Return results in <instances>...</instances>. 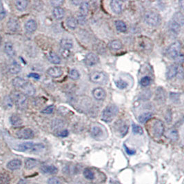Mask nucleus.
Wrapping results in <instances>:
<instances>
[{
  "mask_svg": "<svg viewBox=\"0 0 184 184\" xmlns=\"http://www.w3.org/2000/svg\"><path fill=\"white\" fill-rule=\"evenodd\" d=\"M179 70V68L177 65L173 64L170 65L167 68V72H166V77L167 79H173L174 77L177 75Z\"/></svg>",
  "mask_w": 184,
  "mask_h": 184,
  "instance_id": "obj_14",
  "label": "nucleus"
},
{
  "mask_svg": "<svg viewBox=\"0 0 184 184\" xmlns=\"http://www.w3.org/2000/svg\"><path fill=\"white\" fill-rule=\"evenodd\" d=\"M124 148H125V150H126V153L127 154H128V155H134L135 154V152H136V151L134 150H132V149H130V148H128V147H127V146H126V145H124Z\"/></svg>",
  "mask_w": 184,
  "mask_h": 184,
  "instance_id": "obj_50",
  "label": "nucleus"
},
{
  "mask_svg": "<svg viewBox=\"0 0 184 184\" xmlns=\"http://www.w3.org/2000/svg\"><path fill=\"white\" fill-rule=\"evenodd\" d=\"M167 136L168 137L170 140H171L173 141H176L178 140L179 139V134L178 132L175 129H170L167 132Z\"/></svg>",
  "mask_w": 184,
  "mask_h": 184,
  "instance_id": "obj_29",
  "label": "nucleus"
},
{
  "mask_svg": "<svg viewBox=\"0 0 184 184\" xmlns=\"http://www.w3.org/2000/svg\"><path fill=\"white\" fill-rule=\"evenodd\" d=\"M83 174L84 177L87 179H89V180H92V179L95 178V174L89 168H85L83 172Z\"/></svg>",
  "mask_w": 184,
  "mask_h": 184,
  "instance_id": "obj_40",
  "label": "nucleus"
},
{
  "mask_svg": "<svg viewBox=\"0 0 184 184\" xmlns=\"http://www.w3.org/2000/svg\"><path fill=\"white\" fill-rule=\"evenodd\" d=\"M22 70V66L17 61H13L9 66V71L12 74H17L20 72Z\"/></svg>",
  "mask_w": 184,
  "mask_h": 184,
  "instance_id": "obj_27",
  "label": "nucleus"
},
{
  "mask_svg": "<svg viewBox=\"0 0 184 184\" xmlns=\"http://www.w3.org/2000/svg\"><path fill=\"white\" fill-rule=\"evenodd\" d=\"M69 77L72 80H77L79 79L80 74L76 69H71L69 72Z\"/></svg>",
  "mask_w": 184,
  "mask_h": 184,
  "instance_id": "obj_43",
  "label": "nucleus"
},
{
  "mask_svg": "<svg viewBox=\"0 0 184 184\" xmlns=\"http://www.w3.org/2000/svg\"><path fill=\"white\" fill-rule=\"evenodd\" d=\"M10 122L13 126H20L22 124V119L17 114H13L10 117Z\"/></svg>",
  "mask_w": 184,
  "mask_h": 184,
  "instance_id": "obj_25",
  "label": "nucleus"
},
{
  "mask_svg": "<svg viewBox=\"0 0 184 184\" xmlns=\"http://www.w3.org/2000/svg\"><path fill=\"white\" fill-rule=\"evenodd\" d=\"M145 22L151 27H157L161 23V17L159 14L153 11L146 12L144 15Z\"/></svg>",
  "mask_w": 184,
  "mask_h": 184,
  "instance_id": "obj_4",
  "label": "nucleus"
},
{
  "mask_svg": "<svg viewBox=\"0 0 184 184\" xmlns=\"http://www.w3.org/2000/svg\"><path fill=\"white\" fill-rule=\"evenodd\" d=\"M54 109H55V106L54 105H51L46 107V108L42 110L41 112L44 113V114H51L54 111Z\"/></svg>",
  "mask_w": 184,
  "mask_h": 184,
  "instance_id": "obj_46",
  "label": "nucleus"
},
{
  "mask_svg": "<svg viewBox=\"0 0 184 184\" xmlns=\"http://www.w3.org/2000/svg\"><path fill=\"white\" fill-rule=\"evenodd\" d=\"M115 26L119 32H126L127 31V26L123 21L117 20L115 22Z\"/></svg>",
  "mask_w": 184,
  "mask_h": 184,
  "instance_id": "obj_36",
  "label": "nucleus"
},
{
  "mask_svg": "<svg viewBox=\"0 0 184 184\" xmlns=\"http://www.w3.org/2000/svg\"><path fill=\"white\" fill-rule=\"evenodd\" d=\"M99 57L98 56L95 55V53H90L87 54L85 57L84 62L85 64L88 66H93L96 65L99 62Z\"/></svg>",
  "mask_w": 184,
  "mask_h": 184,
  "instance_id": "obj_10",
  "label": "nucleus"
},
{
  "mask_svg": "<svg viewBox=\"0 0 184 184\" xmlns=\"http://www.w3.org/2000/svg\"><path fill=\"white\" fill-rule=\"evenodd\" d=\"M39 165V161L35 159H28L25 161V167L27 170H32Z\"/></svg>",
  "mask_w": 184,
  "mask_h": 184,
  "instance_id": "obj_26",
  "label": "nucleus"
},
{
  "mask_svg": "<svg viewBox=\"0 0 184 184\" xmlns=\"http://www.w3.org/2000/svg\"><path fill=\"white\" fill-rule=\"evenodd\" d=\"M173 20L175 21L176 22H177L179 24H180L182 26L183 24V15L181 13H176L174 14L173 16Z\"/></svg>",
  "mask_w": 184,
  "mask_h": 184,
  "instance_id": "obj_39",
  "label": "nucleus"
},
{
  "mask_svg": "<svg viewBox=\"0 0 184 184\" xmlns=\"http://www.w3.org/2000/svg\"><path fill=\"white\" fill-rule=\"evenodd\" d=\"M37 28V23L34 20H30L25 23V29L28 32H34Z\"/></svg>",
  "mask_w": 184,
  "mask_h": 184,
  "instance_id": "obj_17",
  "label": "nucleus"
},
{
  "mask_svg": "<svg viewBox=\"0 0 184 184\" xmlns=\"http://www.w3.org/2000/svg\"><path fill=\"white\" fill-rule=\"evenodd\" d=\"M45 148L44 146L41 143H34L32 142H25L18 145L16 150L20 152H27L30 151L31 152L38 153L43 151Z\"/></svg>",
  "mask_w": 184,
  "mask_h": 184,
  "instance_id": "obj_1",
  "label": "nucleus"
},
{
  "mask_svg": "<svg viewBox=\"0 0 184 184\" xmlns=\"http://www.w3.org/2000/svg\"><path fill=\"white\" fill-rule=\"evenodd\" d=\"M6 15V11L3 8H0V20H4Z\"/></svg>",
  "mask_w": 184,
  "mask_h": 184,
  "instance_id": "obj_52",
  "label": "nucleus"
},
{
  "mask_svg": "<svg viewBox=\"0 0 184 184\" xmlns=\"http://www.w3.org/2000/svg\"><path fill=\"white\" fill-rule=\"evenodd\" d=\"M152 116V114L150 112H143L142 114H141L138 117L139 121L141 124H145L146 122H147L148 120L151 119V117Z\"/></svg>",
  "mask_w": 184,
  "mask_h": 184,
  "instance_id": "obj_30",
  "label": "nucleus"
},
{
  "mask_svg": "<svg viewBox=\"0 0 184 184\" xmlns=\"http://www.w3.org/2000/svg\"><path fill=\"white\" fill-rule=\"evenodd\" d=\"M77 20L73 17H68L66 20V25L71 30H75L76 29L77 27Z\"/></svg>",
  "mask_w": 184,
  "mask_h": 184,
  "instance_id": "obj_33",
  "label": "nucleus"
},
{
  "mask_svg": "<svg viewBox=\"0 0 184 184\" xmlns=\"http://www.w3.org/2000/svg\"><path fill=\"white\" fill-rule=\"evenodd\" d=\"M28 77H32V78L35 79H39L40 78V76L39 74H37V73H34V72L30 73V74L28 75Z\"/></svg>",
  "mask_w": 184,
  "mask_h": 184,
  "instance_id": "obj_54",
  "label": "nucleus"
},
{
  "mask_svg": "<svg viewBox=\"0 0 184 184\" xmlns=\"http://www.w3.org/2000/svg\"><path fill=\"white\" fill-rule=\"evenodd\" d=\"M63 173L65 174H69V175H72L77 173L78 170H77V167L74 166H66L63 167Z\"/></svg>",
  "mask_w": 184,
  "mask_h": 184,
  "instance_id": "obj_34",
  "label": "nucleus"
},
{
  "mask_svg": "<svg viewBox=\"0 0 184 184\" xmlns=\"http://www.w3.org/2000/svg\"><path fill=\"white\" fill-rule=\"evenodd\" d=\"M90 133L92 136L97 140H104L106 136V130L100 125H95L92 126Z\"/></svg>",
  "mask_w": 184,
  "mask_h": 184,
  "instance_id": "obj_6",
  "label": "nucleus"
},
{
  "mask_svg": "<svg viewBox=\"0 0 184 184\" xmlns=\"http://www.w3.org/2000/svg\"><path fill=\"white\" fill-rule=\"evenodd\" d=\"M107 75L103 72L95 71L91 73L90 75V79L95 84H103L107 81Z\"/></svg>",
  "mask_w": 184,
  "mask_h": 184,
  "instance_id": "obj_7",
  "label": "nucleus"
},
{
  "mask_svg": "<svg viewBox=\"0 0 184 184\" xmlns=\"http://www.w3.org/2000/svg\"><path fill=\"white\" fill-rule=\"evenodd\" d=\"M77 23H79V24H81V25H84L85 23H86V16H84L80 14L79 15H78V17H77Z\"/></svg>",
  "mask_w": 184,
  "mask_h": 184,
  "instance_id": "obj_49",
  "label": "nucleus"
},
{
  "mask_svg": "<svg viewBox=\"0 0 184 184\" xmlns=\"http://www.w3.org/2000/svg\"><path fill=\"white\" fill-rule=\"evenodd\" d=\"M110 7L113 13L115 14H120L121 13L123 8H122V4L121 2L117 1V0H113L110 2Z\"/></svg>",
  "mask_w": 184,
  "mask_h": 184,
  "instance_id": "obj_15",
  "label": "nucleus"
},
{
  "mask_svg": "<svg viewBox=\"0 0 184 184\" xmlns=\"http://www.w3.org/2000/svg\"><path fill=\"white\" fill-rule=\"evenodd\" d=\"M63 126V123L62 121H61L60 119H55L54 120L52 124V127L56 130H60Z\"/></svg>",
  "mask_w": 184,
  "mask_h": 184,
  "instance_id": "obj_42",
  "label": "nucleus"
},
{
  "mask_svg": "<svg viewBox=\"0 0 184 184\" xmlns=\"http://www.w3.org/2000/svg\"><path fill=\"white\" fill-rule=\"evenodd\" d=\"M34 132L28 128L20 129L16 133L17 137L20 140H31L34 137Z\"/></svg>",
  "mask_w": 184,
  "mask_h": 184,
  "instance_id": "obj_9",
  "label": "nucleus"
},
{
  "mask_svg": "<svg viewBox=\"0 0 184 184\" xmlns=\"http://www.w3.org/2000/svg\"><path fill=\"white\" fill-rule=\"evenodd\" d=\"M13 103H15L16 106H17L19 108L23 109L26 107L27 106V97L22 92L20 91H13L11 93L10 95Z\"/></svg>",
  "mask_w": 184,
  "mask_h": 184,
  "instance_id": "obj_3",
  "label": "nucleus"
},
{
  "mask_svg": "<svg viewBox=\"0 0 184 184\" xmlns=\"http://www.w3.org/2000/svg\"><path fill=\"white\" fill-rule=\"evenodd\" d=\"M40 170L42 173L46 174H55L58 172L57 167L53 165H45V166H41Z\"/></svg>",
  "mask_w": 184,
  "mask_h": 184,
  "instance_id": "obj_13",
  "label": "nucleus"
},
{
  "mask_svg": "<svg viewBox=\"0 0 184 184\" xmlns=\"http://www.w3.org/2000/svg\"><path fill=\"white\" fill-rule=\"evenodd\" d=\"M34 184H37V183H34Z\"/></svg>",
  "mask_w": 184,
  "mask_h": 184,
  "instance_id": "obj_55",
  "label": "nucleus"
},
{
  "mask_svg": "<svg viewBox=\"0 0 184 184\" xmlns=\"http://www.w3.org/2000/svg\"><path fill=\"white\" fill-rule=\"evenodd\" d=\"M150 82H151L150 77L148 76H146L144 77H143V78L141 79L140 84L142 86L146 87V86H149V85L150 84Z\"/></svg>",
  "mask_w": 184,
  "mask_h": 184,
  "instance_id": "obj_45",
  "label": "nucleus"
},
{
  "mask_svg": "<svg viewBox=\"0 0 184 184\" xmlns=\"http://www.w3.org/2000/svg\"><path fill=\"white\" fill-rule=\"evenodd\" d=\"M11 181V177L7 173L0 174V184H9Z\"/></svg>",
  "mask_w": 184,
  "mask_h": 184,
  "instance_id": "obj_38",
  "label": "nucleus"
},
{
  "mask_svg": "<svg viewBox=\"0 0 184 184\" xmlns=\"http://www.w3.org/2000/svg\"><path fill=\"white\" fill-rule=\"evenodd\" d=\"M22 93L24 94L25 95H29V96H32L35 94V87L32 86L31 84H30L29 82L25 85L22 88Z\"/></svg>",
  "mask_w": 184,
  "mask_h": 184,
  "instance_id": "obj_18",
  "label": "nucleus"
},
{
  "mask_svg": "<svg viewBox=\"0 0 184 184\" xmlns=\"http://www.w3.org/2000/svg\"><path fill=\"white\" fill-rule=\"evenodd\" d=\"M181 44L179 41H175L172 44L167 50V55L171 59H176L180 56Z\"/></svg>",
  "mask_w": 184,
  "mask_h": 184,
  "instance_id": "obj_5",
  "label": "nucleus"
},
{
  "mask_svg": "<svg viewBox=\"0 0 184 184\" xmlns=\"http://www.w3.org/2000/svg\"><path fill=\"white\" fill-rule=\"evenodd\" d=\"M63 3V1H53V2H51L52 5H53V6H55V8H57V7H60V6H61Z\"/></svg>",
  "mask_w": 184,
  "mask_h": 184,
  "instance_id": "obj_53",
  "label": "nucleus"
},
{
  "mask_svg": "<svg viewBox=\"0 0 184 184\" xmlns=\"http://www.w3.org/2000/svg\"><path fill=\"white\" fill-rule=\"evenodd\" d=\"M53 14L54 17L57 20H62L63 17L65 16V11L64 9H63L61 7H57L55 8L53 11Z\"/></svg>",
  "mask_w": 184,
  "mask_h": 184,
  "instance_id": "obj_21",
  "label": "nucleus"
},
{
  "mask_svg": "<svg viewBox=\"0 0 184 184\" xmlns=\"http://www.w3.org/2000/svg\"><path fill=\"white\" fill-rule=\"evenodd\" d=\"M132 128H133V132L134 134H143V128L137 124H133V125H132Z\"/></svg>",
  "mask_w": 184,
  "mask_h": 184,
  "instance_id": "obj_44",
  "label": "nucleus"
},
{
  "mask_svg": "<svg viewBox=\"0 0 184 184\" xmlns=\"http://www.w3.org/2000/svg\"><path fill=\"white\" fill-rule=\"evenodd\" d=\"M48 184H62V183L58 177H52L48 180Z\"/></svg>",
  "mask_w": 184,
  "mask_h": 184,
  "instance_id": "obj_48",
  "label": "nucleus"
},
{
  "mask_svg": "<svg viewBox=\"0 0 184 184\" xmlns=\"http://www.w3.org/2000/svg\"><path fill=\"white\" fill-rule=\"evenodd\" d=\"M93 95L96 100L103 101L106 97V93L104 89L99 87L93 90Z\"/></svg>",
  "mask_w": 184,
  "mask_h": 184,
  "instance_id": "obj_11",
  "label": "nucleus"
},
{
  "mask_svg": "<svg viewBox=\"0 0 184 184\" xmlns=\"http://www.w3.org/2000/svg\"><path fill=\"white\" fill-rule=\"evenodd\" d=\"M80 14L84 16H86L89 11V4L87 2H83L80 4L79 6Z\"/></svg>",
  "mask_w": 184,
  "mask_h": 184,
  "instance_id": "obj_35",
  "label": "nucleus"
},
{
  "mask_svg": "<svg viewBox=\"0 0 184 184\" xmlns=\"http://www.w3.org/2000/svg\"><path fill=\"white\" fill-rule=\"evenodd\" d=\"M164 123L159 119H155L152 125V132L155 137H161L164 134Z\"/></svg>",
  "mask_w": 184,
  "mask_h": 184,
  "instance_id": "obj_8",
  "label": "nucleus"
},
{
  "mask_svg": "<svg viewBox=\"0 0 184 184\" xmlns=\"http://www.w3.org/2000/svg\"><path fill=\"white\" fill-rule=\"evenodd\" d=\"M22 162L21 160L17 159H13L7 164V167L9 170H16L20 168L21 166H22Z\"/></svg>",
  "mask_w": 184,
  "mask_h": 184,
  "instance_id": "obj_16",
  "label": "nucleus"
},
{
  "mask_svg": "<svg viewBox=\"0 0 184 184\" xmlns=\"http://www.w3.org/2000/svg\"><path fill=\"white\" fill-rule=\"evenodd\" d=\"M109 46L110 49H112V50L118 51L120 50V49L122 48V43L119 39H115L110 42Z\"/></svg>",
  "mask_w": 184,
  "mask_h": 184,
  "instance_id": "obj_31",
  "label": "nucleus"
},
{
  "mask_svg": "<svg viewBox=\"0 0 184 184\" xmlns=\"http://www.w3.org/2000/svg\"><path fill=\"white\" fill-rule=\"evenodd\" d=\"M115 85L118 88L124 90L128 87V82L124 81V79H119L115 81Z\"/></svg>",
  "mask_w": 184,
  "mask_h": 184,
  "instance_id": "obj_41",
  "label": "nucleus"
},
{
  "mask_svg": "<svg viewBox=\"0 0 184 184\" xmlns=\"http://www.w3.org/2000/svg\"><path fill=\"white\" fill-rule=\"evenodd\" d=\"M27 83H28V81H26V80L23 78H22V77H15V79H13V81H12L13 86L15 87V88H20V89H22Z\"/></svg>",
  "mask_w": 184,
  "mask_h": 184,
  "instance_id": "obj_19",
  "label": "nucleus"
},
{
  "mask_svg": "<svg viewBox=\"0 0 184 184\" xmlns=\"http://www.w3.org/2000/svg\"><path fill=\"white\" fill-rule=\"evenodd\" d=\"M60 46L61 49L66 51H69L73 47V43L69 39H62L60 41Z\"/></svg>",
  "mask_w": 184,
  "mask_h": 184,
  "instance_id": "obj_23",
  "label": "nucleus"
},
{
  "mask_svg": "<svg viewBox=\"0 0 184 184\" xmlns=\"http://www.w3.org/2000/svg\"><path fill=\"white\" fill-rule=\"evenodd\" d=\"M4 49H5V53L8 57H14L15 56L16 53L15 48H14L13 44L11 43V42H6L5 44V46H4Z\"/></svg>",
  "mask_w": 184,
  "mask_h": 184,
  "instance_id": "obj_22",
  "label": "nucleus"
},
{
  "mask_svg": "<svg viewBox=\"0 0 184 184\" xmlns=\"http://www.w3.org/2000/svg\"><path fill=\"white\" fill-rule=\"evenodd\" d=\"M7 27H8V28L11 31L15 32L17 31L19 29V28H20V23H19V22L16 20L11 19L8 22V23H7Z\"/></svg>",
  "mask_w": 184,
  "mask_h": 184,
  "instance_id": "obj_24",
  "label": "nucleus"
},
{
  "mask_svg": "<svg viewBox=\"0 0 184 184\" xmlns=\"http://www.w3.org/2000/svg\"><path fill=\"white\" fill-rule=\"evenodd\" d=\"M119 112V108L115 104H110L103 109L101 114V119L106 123L111 122Z\"/></svg>",
  "mask_w": 184,
  "mask_h": 184,
  "instance_id": "obj_2",
  "label": "nucleus"
},
{
  "mask_svg": "<svg viewBox=\"0 0 184 184\" xmlns=\"http://www.w3.org/2000/svg\"><path fill=\"white\" fill-rule=\"evenodd\" d=\"M119 131H120V133H121V136H124L127 134V133H128V126H127L126 124L122 125V126H121V128H120Z\"/></svg>",
  "mask_w": 184,
  "mask_h": 184,
  "instance_id": "obj_47",
  "label": "nucleus"
},
{
  "mask_svg": "<svg viewBox=\"0 0 184 184\" xmlns=\"http://www.w3.org/2000/svg\"><path fill=\"white\" fill-rule=\"evenodd\" d=\"M181 26L180 24H179L177 22H176L175 21H174L173 20L170 21V22L168 23L169 30H170L171 32H173L174 34L179 33L181 30Z\"/></svg>",
  "mask_w": 184,
  "mask_h": 184,
  "instance_id": "obj_20",
  "label": "nucleus"
},
{
  "mask_svg": "<svg viewBox=\"0 0 184 184\" xmlns=\"http://www.w3.org/2000/svg\"><path fill=\"white\" fill-rule=\"evenodd\" d=\"M13 103L10 96H6L3 100V106L6 109H11L13 107Z\"/></svg>",
  "mask_w": 184,
  "mask_h": 184,
  "instance_id": "obj_37",
  "label": "nucleus"
},
{
  "mask_svg": "<svg viewBox=\"0 0 184 184\" xmlns=\"http://www.w3.org/2000/svg\"><path fill=\"white\" fill-rule=\"evenodd\" d=\"M15 4L17 10L20 11H23L26 10V8H27L28 2L26 1V0H17Z\"/></svg>",
  "mask_w": 184,
  "mask_h": 184,
  "instance_id": "obj_32",
  "label": "nucleus"
},
{
  "mask_svg": "<svg viewBox=\"0 0 184 184\" xmlns=\"http://www.w3.org/2000/svg\"><path fill=\"white\" fill-rule=\"evenodd\" d=\"M47 74L53 78H58L63 74V71L60 67L55 66L48 68L47 70Z\"/></svg>",
  "mask_w": 184,
  "mask_h": 184,
  "instance_id": "obj_12",
  "label": "nucleus"
},
{
  "mask_svg": "<svg viewBox=\"0 0 184 184\" xmlns=\"http://www.w3.org/2000/svg\"><path fill=\"white\" fill-rule=\"evenodd\" d=\"M48 60L51 63H53V64H60L61 63V58L57 54L54 53V52H51L48 55Z\"/></svg>",
  "mask_w": 184,
  "mask_h": 184,
  "instance_id": "obj_28",
  "label": "nucleus"
},
{
  "mask_svg": "<svg viewBox=\"0 0 184 184\" xmlns=\"http://www.w3.org/2000/svg\"><path fill=\"white\" fill-rule=\"evenodd\" d=\"M57 135L59 136H61V137H66V136H67L68 135V131L67 130H64L63 131H60L58 132Z\"/></svg>",
  "mask_w": 184,
  "mask_h": 184,
  "instance_id": "obj_51",
  "label": "nucleus"
}]
</instances>
